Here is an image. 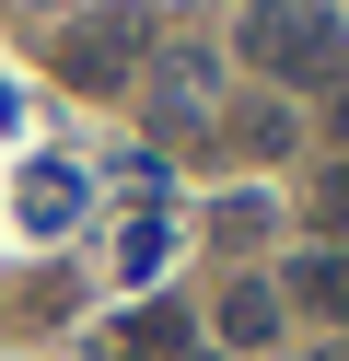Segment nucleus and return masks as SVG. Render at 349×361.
<instances>
[{
	"mask_svg": "<svg viewBox=\"0 0 349 361\" xmlns=\"http://www.w3.org/2000/svg\"><path fill=\"white\" fill-rule=\"evenodd\" d=\"M233 47H245V71H268V82H338L349 71V24L326 0H256Z\"/></svg>",
	"mask_w": 349,
	"mask_h": 361,
	"instance_id": "1",
	"label": "nucleus"
},
{
	"mask_svg": "<svg viewBox=\"0 0 349 361\" xmlns=\"http://www.w3.org/2000/svg\"><path fill=\"white\" fill-rule=\"evenodd\" d=\"M140 59H152V12L140 0H93L82 24L59 35V82H82V94H128Z\"/></svg>",
	"mask_w": 349,
	"mask_h": 361,
	"instance_id": "2",
	"label": "nucleus"
},
{
	"mask_svg": "<svg viewBox=\"0 0 349 361\" xmlns=\"http://www.w3.org/2000/svg\"><path fill=\"white\" fill-rule=\"evenodd\" d=\"M279 326H291V291L279 280H233L221 291V350H279Z\"/></svg>",
	"mask_w": 349,
	"mask_h": 361,
	"instance_id": "3",
	"label": "nucleus"
},
{
	"mask_svg": "<svg viewBox=\"0 0 349 361\" xmlns=\"http://www.w3.org/2000/svg\"><path fill=\"white\" fill-rule=\"evenodd\" d=\"M279 291H291V303H314V314H349V245H314Z\"/></svg>",
	"mask_w": 349,
	"mask_h": 361,
	"instance_id": "4",
	"label": "nucleus"
},
{
	"mask_svg": "<svg viewBox=\"0 0 349 361\" xmlns=\"http://www.w3.org/2000/svg\"><path fill=\"white\" fill-rule=\"evenodd\" d=\"M152 105H163L152 128H175V117L198 128V105H209V59H175V71H152Z\"/></svg>",
	"mask_w": 349,
	"mask_h": 361,
	"instance_id": "5",
	"label": "nucleus"
},
{
	"mask_svg": "<svg viewBox=\"0 0 349 361\" xmlns=\"http://www.w3.org/2000/svg\"><path fill=\"white\" fill-rule=\"evenodd\" d=\"M163 350H186V314H128L116 326V361H163Z\"/></svg>",
	"mask_w": 349,
	"mask_h": 361,
	"instance_id": "6",
	"label": "nucleus"
},
{
	"mask_svg": "<svg viewBox=\"0 0 349 361\" xmlns=\"http://www.w3.org/2000/svg\"><path fill=\"white\" fill-rule=\"evenodd\" d=\"M233 140H245V152H291V140H302V117L268 94V105H245V117H233Z\"/></svg>",
	"mask_w": 349,
	"mask_h": 361,
	"instance_id": "7",
	"label": "nucleus"
},
{
	"mask_svg": "<svg viewBox=\"0 0 349 361\" xmlns=\"http://www.w3.org/2000/svg\"><path fill=\"white\" fill-rule=\"evenodd\" d=\"M314 221H326V233H349V164L314 175Z\"/></svg>",
	"mask_w": 349,
	"mask_h": 361,
	"instance_id": "8",
	"label": "nucleus"
},
{
	"mask_svg": "<svg viewBox=\"0 0 349 361\" xmlns=\"http://www.w3.org/2000/svg\"><path fill=\"white\" fill-rule=\"evenodd\" d=\"M302 361H349V350H302Z\"/></svg>",
	"mask_w": 349,
	"mask_h": 361,
	"instance_id": "9",
	"label": "nucleus"
}]
</instances>
